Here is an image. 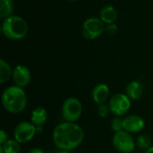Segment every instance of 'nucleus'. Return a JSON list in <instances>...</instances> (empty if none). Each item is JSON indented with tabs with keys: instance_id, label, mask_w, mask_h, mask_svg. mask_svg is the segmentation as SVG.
Instances as JSON below:
<instances>
[{
	"instance_id": "nucleus-1",
	"label": "nucleus",
	"mask_w": 153,
	"mask_h": 153,
	"mask_svg": "<svg viewBox=\"0 0 153 153\" xmlns=\"http://www.w3.org/2000/svg\"><path fill=\"white\" fill-rule=\"evenodd\" d=\"M83 139V130L75 123H61L53 131V142L59 150L69 152L75 150L82 144Z\"/></svg>"
},
{
	"instance_id": "nucleus-2",
	"label": "nucleus",
	"mask_w": 153,
	"mask_h": 153,
	"mask_svg": "<svg viewBox=\"0 0 153 153\" xmlns=\"http://www.w3.org/2000/svg\"><path fill=\"white\" fill-rule=\"evenodd\" d=\"M2 104L12 114L22 112L27 106V96L23 88L16 85L7 87L2 93Z\"/></svg>"
},
{
	"instance_id": "nucleus-3",
	"label": "nucleus",
	"mask_w": 153,
	"mask_h": 153,
	"mask_svg": "<svg viewBox=\"0 0 153 153\" xmlns=\"http://www.w3.org/2000/svg\"><path fill=\"white\" fill-rule=\"evenodd\" d=\"M29 31L27 22L19 15H11L4 19L2 32L5 38L12 40H20L26 37Z\"/></svg>"
},
{
	"instance_id": "nucleus-4",
	"label": "nucleus",
	"mask_w": 153,
	"mask_h": 153,
	"mask_svg": "<svg viewBox=\"0 0 153 153\" xmlns=\"http://www.w3.org/2000/svg\"><path fill=\"white\" fill-rule=\"evenodd\" d=\"M106 30L105 23L98 17H90L86 19L82 26V36L89 40L99 38Z\"/></svg>"
},
{
	"instance_id": "nucleus-5",
	"label": "nucleus",
	"mask_w": 153,
	"mask_h": 153,
	"mask_svg": "<svg viewBox=\"0 0 153 153\" xmlns=\"http://www.w3.org/2000/svg\"><path fill=\"white\" fill-rule=\"evenodd\" d=\"M82 113V106L78 99L70 97L65 100L62 106V117L66 122H76L81 117Z\"/></svg>"
},
{
	"instance_id": "nucleus-6",
	"label": "nucleus",
	"mask_w": 153,
	"mask_h": 153,
	"mask_svg": "<svg viewBox=\"0 0 153 153\" xmlns=\"http://www.w3.org/2000/svg\"><path fill=\"white\" fill-rule=\"evenodd\" d=\"M113 146L121 153H132L135 150V141L130 133L121 131L115 133L112 138Z\"/></svg>"
},
{
	"instance_id": "nucleus-7",
	"label": "nucleus",
	"mask_w": 153,
	"mask_h": 153,
	"mask_svg": "<svg viewBox=\"0 0 153 153\" xmlns=\"http://www.w3.org/2000/svg\"><path fill=\"white\" fill-rule=\"evenodd\" d=\"M108 107L110 112L117 117L124 116L131 108V100L126 94L117 93L109 100Z\"/></svg>"
},
{
	"instance_id": "nucleus-8",
	"label": "nucleus",
	"mask_w": 153,
	"mask_h": 153,
	"mask_svg": "<svg viewBox=\"0 0 153 153\" xmlns=\"http://www.w3.org/2000/svg\"><path fill=\"white\" fill-rule=\"evenodd\" d=\"M37 133V126L31 122H21L19 123L13 131L14 139L20 143H26L32 140Z\"/></svg>"
},
{
	"instance_id": "nucleus-9",
	"label": "nucleus",
	"mask_w": 153,
	"mask_h": 153,
	"mask_svg": "<svg viewBox=\"0 0 153 153\" xmlns=\"http://www.w3.org/2000/svg\"><path fill=\"white\" fill-rule=\"evenodd\" d=\"M16 86L24 88L28 86L31 80V74L30 69L23 65H18L13 70L12 76Z\"/></svg>"
},
{
	"instance_id": "nucleus-10",
	"label": "nucleus",
	"mask_w": 153,
	"mask_h": 153,
	"mask_svg": "<svg viewBox=\"0 0 153 153\" xmlns=\"http://www.w3.org/2000/svg\"><path fill=\"white\" fill-rule=\"evenodd\" d=\"M145 126L144 120L137 115H130L123 119L124 131L130 134H135L141 132Z\"/></svg>"
},
{
	"instance_id": "nucleus-11",
	"label": "nucleus",
	"mask_w": 153,
	"mask_h": 153,
	"mask_svg": "<svg viewBox=\"0 0 153 153\" xmlns=\"http://www.w3.org/2000/svg\"><path fill=\"white\" fill-rule=\"evenodd\" d=\"M109 87L106 83L97 84L91 92V97L95 103L98 105L105 103L109 97Z\"/></svg>"
},
{
	"instance_id": "nucleus-12",
	"label": "nucleus",
	"mask_w": 153,
	"mask_h": 153,
	"mask_svg": "<svg viewBox=\"0 0 153 153\" xmlns=\"http://www.w3.org/2000/svg\"><path fill=\"white\" fill-rule=\"evenodd\" d=\"M100 20L107 25L115 23L117 19V12L112 5H105L100 12Z\"/></svg>"
},
{
	"instance_id": "nucleus-13",
	"label": "nucleus",
	"mask_w": 153,
	"mask_h": 153,
	"mask_svg": "<svg viewBox=\"0 0 153 153\" xmlns=\"http://www.w3.org/2000/svg\"><path fill=\"white\" fill-rule=\"evenodd\" d=\"M143 85L139 81H132L126 86V95L130 98V100H140L143 94Z\"/></svg>"
},
{
	"instance_id": "nucleus-14",
	"label": "nucleus",
	"mask_w": 153,
	"mask_h": 153,
	"mask_svg": "<svg viewBox=\"0 0 153 153\" xmlns=\"http://www.w3.org/2000/svg\"><path fill=\"white\" fill-rule=\"evenodd\" d=\"M48 120V111L42 107L36 108L30 115V121L36 126H42Z\"/></svg>"
},
{
	"instance_id": "nucleus-15",
	"label": "nucleus",
	"mask_w": 153,
	"mask_h": 153,
	"mask_svg": "<svg viewBox=\"0 0 153 153\" xmlns=\"http://www.w3.org/2000/svg\"><path fill=\"white\" fill-rule=\"evenodd\" d=\"M13 76V70L9 64L4 59H0V83L4 84Z\"/></svg>"
},
{
	"instance_id": "nucleus-16",
	"label": "nucleus",
	"mask_w": 153,
	"mask_h": 153,
	"mask_svg": "<svg viewBox=\"0 0 153 153\" xmlns=\"http://www.w3.org/2000/svg\"><path fill=\"white\" fill-rule=\"evenodd\" d=\"M14 4L13 0H0V17L5 19L13 15Z\"/></svg>"
},
{
	"instance_id": "nucleus-17",
	"label": "nucleus",
	"mask_w": 153,
	"mask_h": 153,
	"mask_svg": "<svg viewBox=\"0 0 153 153\" xmlns=\"http://www.w3.org/2000/svg\"><path fill=\"white\" fill-rule=\"evenodd\" d=\"M4 153H20L21 152V143L15 139H9L6 143L1 145Z\"/></svg>"
},
{
	"instance_id": "nucleus-18",
	"label": "nucleus",
	"mask_w": 153,
	"mask_h": 153,
	"mask_svg": "<svg viewBox=\"0 0 153 153\" xmlns=\"http://www.w3.org/2000/svg\"><path fill=\"white\" fill-rule=\"evenodd\" d=\"M136 144L141 150L147 151L152 146V141H151V138L147 134H142L138 136L136 140Z\"/></svg>"
},
{
	"instance_id": "nucleus-19",
	"label": "nucleus",
	"mask_w": 153,
	"mask_h": 153,
	"mask_svg": "<svg viewBox=\"0 0 153 153\" xmlns=\"http://www.w3.org/2000/svg\"><path fill=\"white\" fill-rule=\"evenodd\" d=\"M111 129L115 132H121L124 130V126H123V119H121L120 117H115L112 119L111 121Z\"/></svg>"
},
{
	"instance_id": "nucleus-20",
	"label": "nucleus",
	"mask_w": 153,
	"mask_h": 153,
	"mask_svg": "<svg viewBox=\"0 0 153 153\" xmlns=\"http://www.w3.org/2000/svg\"><path fill=\"white\" fill-rule=\"evenodd\" d=\"M110 109H109V107L108 105H106L105 103L103 104H100L98 106V108H97V112H98V115L101 118H105L108 117V113H109Z\"/></svg>"
},
{
	"instance_id": "nucleus-21",
	"label": "nucleus",
	"mask_w": 153,
	"mask_h": 153,
	"mask_svg": "<svg viewBox=\"0 0 153 153\" xmlns=\"http://www.w3.org/2000/svg\"><path fill=\"white\" fill-rule=\"evenodd\" d=\"M106 30L109 35H115L117 31V26L116 25V23L108 24L106 28Z\"/></svg>"
},
{
	"instance_id": "nucleus-22",
	"label": "nucleus",
	"mask_w": 153,
	"mask_h": 153,
	"mask_svg": "<svg viewBox=\"0 0 153 153\" xmlns=\"http://www.w3.org/2000/svg\"><path fill=\"white\" fill-rule=\"evenodd\" d=\"M8 135L7 134L5 133L4 130H2L1 131V136H0V145H3L4 143H6L8 141Z\"/></svg>"
},
{
	"instance_id": "nucleus-23",
	"label": "nucleus",
	"mask_w": 153,
	"mask_h": 153,
	"mask_svg": "<svg viewBox=\"0 0 153 153\" xmlns=\"http://www.w3.org/2000/svg\"><path fill=\"white\" fill-rule=\"evenodd\" d=\"M29 153H45L44 152V151L42 150V149H40V148H32Z\"/></svg>"
},
{
	"instance_id": "nucleus-24",
	"label": "nucleus",
	"mask_w": 153,
	"mask_h": 153,
	"mask_svg": "<svg viewBox=\"0 0 153 153\" xmlns=\"http://www.w3.org/2000/svg\"><path fill=\"white\" fill-rule=\"evenodd\" d=\"M146 153H153V146H151V147L146 151Z\"/></svg>"
},
{
	"instance_id": "nucleus-25",
	"label": "nucleus",
	"mask_w": 153,
	"mask_h": 153,
	"mask_svg": "<svg viewBox=\"0 0 153 153\" xmlns=\"http://www.w3.org/2000/svg\"><path fill=\"white\" fill-rule=\"evenodd\" d=\"M56 153H70L69 151H63V150H59V152Z\"/></svg>"
},
{
	"instance_id": "nucleus-26",
	"label": "nucleus",
	"mask_w": 153,
	"mask_h": 153,
	"mask_svg": "<svg viewBox=\"0 0 153 153\" xmlns=\"http://www.w3.org/2000/svg\"><path fill=\"white\" fill-rule=\"evenodd\" d=\"M70 1H77V0H70Z\"/></svg>"
},
{
	"instance_id": "nucleus-27",
	"label": "nucleus",
	"mask_w": 153,
	"mask_h": 153,
	"mask_svg": "<svg viewBox=\"0 0 153 153\" xmlns=\"http://www.w3.org/2000/svg\"><path fill=\"white\" fill-rule=\"evenodd\" d=\"M134 153H141V152H134Z\"/></svg>"
}]
</instances>
